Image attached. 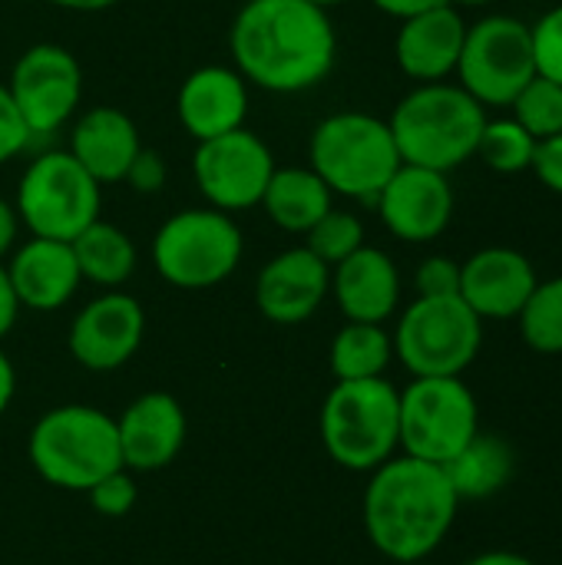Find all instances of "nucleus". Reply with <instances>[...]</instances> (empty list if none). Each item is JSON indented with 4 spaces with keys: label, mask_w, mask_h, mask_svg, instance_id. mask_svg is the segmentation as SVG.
Instances as JSON below:
<instances>
[{
    "label": "nucleus",
    "mask_w": 562,
    "mask_h": 565,
    "mask_svg": "<svg viewBox=\"0 0 562 565\" xmlns=\"http://www.w3.org/2000/svg\"><path fill=\"white\" fill-rule=\"evenodd\" d=\"M232 63L268 93H305L328 79L338 36L328 10L308 0H245L229 30Z\"/></svg>",
    "instance_id": "obj_1"
},
{
    "label": "nucleus",
    "mask_w": 562,
    "mask_h": 565,
    "mask_svg": "<svg viewBox=\"0 0 562 565\" xmlns=\"http://www.w3.org/2000/svg\"><path fill=\"white\" fill-rule=\"evenodd\" d=\"M460 510L444 467L394 454L371 470L361 520L371 546L391 563H424L450 533Z\"/></svg>",
    "instance_id": "obj_2"
},
{
    "label": "nucleus",
    "mask_w": 562,
    "mask_h": 565,
    "mask_svg": "<svg viewBox=\"0 0 562 565\" xmlns=\"http://www.w3.org/2000/svg\"><path fill=\"white\" fill-rule=\"evenodd\" d=\"M401 162L450 172L477 156L487 109L457 83H417L388 119Z\"/></svg>",
    "instance_id": "obj_3"
},
{
    "label": "nucleus",
    "mask_w": 562,
    "mask_h": 565,
    "mask_svg": "<svg viewBox=\"0 0 562 565\" xmlns=\"http://www.w3.org/2000/svg\"><path fill=\"white\" fill-rule=\"evenodd\" d=\"M321 444L344 470H378L401 450V391L388 377L338 381L321 407Z\"/></svg>",
    "instance_id": "obj_4"
},
{
    "label": "nucleus",
    "mask_w": 562,
    "mask_h": 565,
    "mask_svg": "<svg viewBox=\"0 0 562 565\" xmlns=\"http://www.w3.org/2000/svg\"><path fill=\"white\" fill-rule=\"evenodd\" d=\"M33 470L60 490H89L106 473L123 470L116 420L86 404L46 411L26 444Z\"/></svg>",
    "instance_id": "obj_5"
},
{
    "label": "nucleus",
    "mask_w": 562,
    "mask_h": 565,
    "mask_svg": "<svg viewBox=\"0 0 562 565\" xmlns=\"http://www.w3.org/2000/svg\"><path fill=\"white\" fill-rule=\"evenodd\" d=\"M308 166L335 195L374 202L401 169V152L388 119L371 113H335L321 119L308 142Z\"/></svg>",
    "instance_id": "obj_6"
},
{
    "label": "nucleus",
    "mask_w": 562,
    "mask_h": 565,
    "mask_svg": "<svg viewBox=\"0 0 562 565\" xmlns=\"http://www.w3.org/2000/svg\"><path fill=\"white\" fill-rule=\"evenodd\" d=\"M242 252L245 238L238 222L212 205L169 215L149 248L159 278L185 291L222 285L238 268Z\"/></svg>",
    "instance_id": "obj_7"
},
{
    "label": "nucleus",
    "mask_w": 562,
    "mask_h": 565,
    "mask_svg": "<svg viewBox=\"0 0 562 565\" xmlns=\"http://www.w3.org/2000/svg\"><path fill=\"white\" fill-rule=\"evenodd\" d=\"M99 189L103 185L66 149H50L23 169L13 209L33 238L73 242L99 218Z\"/></svg>",
    "instance_id": "obj_8"
},
{
    "label": "nucleus",
    "mask_w": 562,
    "mask_h": 565,
    "mask_svg": "<svg viewBox=\"0 0 562 565\" xmlns=\"http://www.w3.org/2000/svg\"><path fill=\"white\" fill-rule=\"evenodd\" d=\"M394 358L414 377H460L480 354L484 321L460 295L414 298L391 334Z\"/></svg>",
    "instance_id": "obj_9"
},
{
    "label": "nucleus",
    "mask_w": 562,
    "mask_h": 565,
    "mask_svg": "<svg viewBox=\"0 0 562 565\" xmlns=\"http://www.w3.org/2000/svg\"><path fill=\"white\" fill-rule=\"evenodd\" d=\"M480 434V407L460 377H414L401 391V450L444 467Z\"/></svg>",
    "instance_id": "obj_10"
},
{
    "label": "nucleus",
    "mask_w": 562,
    "mask_h": 565,
    "mask_svg": "<svg viewBox=\"0 0 562 565\" xmlns=\"http://www.w3.org/2000/svg\"><path fill=\"white\" fill-rule=\"evenodd\" d=\"M533 76H537V60H533L530 23L507 13H494L467 26L457 79L484 109L510 106Z\"/></svg>",
    "instance_id": "obj_11"
},
{
    "label": "nucleus",
    "mask_w": 562,
    "mask_h": 565,
    "mask_svg": "<svg viewBox=\"0 0 562 565\" xmlns=\"http://www.w3.org/2000/svg\"><path fill=\"white\" fill-rule=\"evenodd\" d=\"M275 169L278 166L268 142L245 126L199 142L192 156V175L199 192L212 209L229 215L262 205Z\"/></svg>",
    "instance_id": "obj_12"
},
{
    "label": "nucleus",
    "mask_w": 562,
    "mask_h": 565,
    "mask_svg": "<svg viewBox=\"0 0 562 565\" xmlns=\"http://www.w3.org/2000/svg\"><path fill=\"white\" fill-rule=\"evenodd\" d=\"M7 89L30 129V136L56 132L83 99V66L56 43H33L10 70Z\"/></svg>",
    "instance_id": "obj_13"
},
{
    "label": "nucleus",
    "mask_w": 562,
    "mask_h": 565,
    "mask_svg": "<svg viewBox=\"0 0 562 565\" xmlns=\"http://www.w3.org/2000/svg\"><path fill=\"white\" fill-rule=\"evenodd\" d=\"M146 311L126 291H106L93 298L70 324V354L86 371H116L123 367L142 344Z\"/></svg>",
    "instance_id": "obj_14"
},
{
    "label": "nucleus",
    "mask_w": 562,
    "mask_h": 565,
    "mask_svg": "<svg viewBox=\"0 0 562 565\" xmlns=\"http://www.w3.org/2000/svg\"><path fill=\"white\" fill-rule=\"evenodd\" d=\"M374 205L394 238L421 245V242H434L450 225L454 189L447 182V172L401 162V169L378 192Z\"/></svg>",
    "instance_id": "obj_15"
},
{
    "label": "nucleus",
    "mask_w": 562,
    "mask_h": 565,
    "mask_svg": "<svg viewBox=\"0 0 562 565\" xmlns=\"http://www.w3.org/2000/svg\"><path fill=\"white\" fill-rule=\"evenodd\" d=\"M530 258L517 248H480L460 262V298L480 321H510L537 288Z\"/></svg>",
    "instance_id": "obj_16"
},
{
    "label": "nucleus",
    "mask_w": 562,
    "mask_h": 565,
    "mask_svg": "<svg viewBox=\"0 0 562 565\" xmlns=\"http://www.w3.org/2000/svg\"><path fill=\"white\" fill-rule=\"evenodd\" d=\"M331 295V268L305 245L275 255L255 278V305L275 324L308 321Z\"/></svg>",
    "instance_id": "obj_17"
},
{
    "label": "nucleus",
    "mask_w": 562,
    "mask_h": 565,
    "mask_svg": "<svg viewBox=\"0 0 562 565\" xmlns=\"http://www.w3.org/2000/svg\"><path fill=\"white\" fill-rule=\"evenodd\" d=\"M185 411L172 394L152 391L136 397L116 420L123 467L136 473H156L169 467L185 447Z\"/></svg>",
    "instance_id": "obj_18"
},
{
    "label": "nucleus",
    "mask_w": 562,
    "mask_h": 565,
    "mask_svg": "<svg viewBox=\"0 0 562 565\" xmlns=\"http://www.w3.org/2000/svg\"><path fill=\"white\" fill-rule=\"evenodd\" d=\"M176 116L195 142L242 129L248 116V83L235 66H199L179 86Z\"/></svg>",
    "instance_id": "obj_19"
},
{
    "label": "nucleus",
    "mask_w": 562,
    "mask_h": 565,
    "mask_svg": "<svg viewBox=\"0 0 562 565\" xmlns=\"http://www.w3.org/2000/svg\"><path fill=\"white\" fill-rule=\"evenodd\" d=\"M467 40V23L457 7L441 3L424 13L401 20L394 56L397 66L417 83H441L457 73L460 50Z\"/></svg>",
    "instance_id": "obj_20"
},
{
    "label": "nucleus",
    "mask_w": 562,
    "mask_h": 565,
    "mask_svg": "<svg viewBox=\"0 0 562 565\" xmlns=\"http://www.w3.org/2000/svg\"><path fill=\"white\" fill-rule=\"evenodd\" d=\"M331 295L348 321L384 324L401 301V271L388 252L361 245L331 268Z\"/></svg>",
    "instance_id": "obj_21"
},
{
    "label": "nucleus",
    "mask_w": 562,
    "mask_h": 565,
    "mask_svg": "<svg viewBox=\"0 0 562 565\" xmlns=\"http://www.w3.org/2000/svg\"><path fill=\"white\" fill-rule=\"evenodd\" d=\"M7 275L20 308L30 311L63 308L83 281L73 245L56 238H30L20 245L7 262Z\"/></svg>",
    "instance_id": "obj_22"
},
{
    "label": "nucleus",
    "mask_w": 562,
    "mask_h": 565,
    "mask_svg": "<svg viewBox=\"0 0 562 565\" xmlns=\"http://www.w3.org/2000/svg\"><path fill=\"white\" fill-rule=\"evenodd\" d=\"M66 152L99 185H109V182H126L129 166L142 152V139L129 113L116 106H93L76 119Z\"/></svg>",
    "instance_id": "obj_23"
},
{
    "label": "nucleus",
    "mask_w": 562,
    "mask_h": 565,
    "mask_svg": "<svg viewBox=\"0 0 562 565\" xmlns=\"http://www.w3.org/2000/svg\"><path fill=\"white\" fill-rule=\"evenodd\" d=\"M331 199L335 192L311 166H288L272 172L268 189L262 195V209L282 232L305 235L321 215L335 209Z\"/></svg>",
    "instance_id": "obj_24"
},
{
    "label": "nucleus",
    "mask_w": 562,
    "mask_h": 565,
    "mask_svg": "<svg viewBox=\"0 0 562 565\" xmlns=\"http://www.w3.org/2000/svg\"><path fill=\"white\" fill-rule=\"evenodd\" d=\"M444 473L454 487V493L464 500H490L497 497L517 473V454L513 447L497 434H477L454 460L444 463Z\"/></svg>",
    "instance_id": "obj_25"
},
{
    "label": "nucleus",
    "mask_w": 562,
    "mask_h": 565,
    "mask_svg": "<svg viewBox=\"0 0 562 565\" xmlns=\"http://www.w3.org/2000/svg\"><path fill=\"white\" fill-rule=\"evenodd\" d=\"M70 245H73L83 281H93V285L113 291V288L126 285L136 271V245L119 225L96 218Z\"/></svg>",
    "instance_id": "obj_26"
},
{
    "label": "nucleus",
    "mask_w": 562,
    "mask_h": 565,
    "mask_svg": "<svg viewBox=\"0 0 562 565\" xmlns=\"http://www.w3.org/2000/svg\"><path fill=\"white\" fill-rule=\"evenodd\" d=\"M394 358V341L384 324L348 321L331 341V371L338 381H368L384 377Z\"/></svg>",
    "instance_id": "obj_27"
},
{
    "label": "nucleus",
    "mask_w": 562,
    "mask_h": 565,
    "mask_svg": "<svg viewBox=\"0 0 562 565\" xmlns=\"http://www.w3.org/2000/svg\"><path fill=\"white\" fill-rule=\"evenodd\" d=\"M517 321L523 341L537 354H562V275L537 281Z\"/></svg>",
    "instance_id": "obj_28"
},
{
    "label": "nucleus",
    "mask_w": 562,
    "mask_h": 565,
    "mask_svg": "<svg viewBox=\"0 0 562 565\" xmlns=\"http://www.w3.org/2000/svg\"><path fill=\"white\" fill-rule=\"evenodd\" d=\"M533 152H537V139L513 116L487 119L480 142H477V156L500 175L527 172L533 166Z\"/></svg>",
    "instance_id": "obj_29"
},
{
    "label": "nucleus",
    "mask_w": 562,
    "mask_h": 565,
    "mask_svg": "<svg viewBox=\"0 0 562 565\" xmlns=\"http://www.w3.org/2000/svg\"><path fill=\"white\" fill-rule=\"evenodd\" d=\"M510 109H513V119L533 139H547V136L562 132V86L540 73L517 93Z\"/></svg>",
    "instance_id": "obj_30"
},
{
    "label": "nucleus",
    "mask_w": 562,
    "mask_h": 565,
    "mask_svg": "<svg viewBox=\"0 0 562 565\" xmlns=\"http://www.w3.org/2000/svg\"><path fill=\"white\" fill-rule=\"evenodd\" d=\"M361 245H364V225L354 212H344V209H331L305 232V248L318 255L328 268L354 255Z\"/></svg>",
    "instance_id": "obj_31"
},
{
    "label": "nucleus",
    "mask_w": 562,
    "mask_h": 565,
    "mask_svg": "<svg viewBox=\"0 0 562 565\" xmlns=\"http://www.w3.org/2000/svg\"><path fill=\"white\" fill-rule=\"evenodd\" d=\"M530 36H533L537 73L562 86V3H556L553 10H547L530 26Z\"/></svg>",
    "instance_id": "obj_32"
},
{
    "label": "nucleus",
    "mask_w": 562,
    "mask_h": 565,
    "mask_svg": "<svg viewBox=\"0 0 562 565\" xmlns=\"http://www.w3.org/2000/svg\"><path fill=\"white\" fill-rule=\"evenodd\" d=\"M89 503L99 516H109V520H119L126 516L132 507H136V480L129 477V470H113L106 473L99 483H93L89 490Z\"/></svg>",
    "instance_id": "obj_33"
},
{
    "label": "nucleus",
    "mask_w": 562,
    "mask_h": 565,
    "mask_svg": "<svg viewBox=\"0 0 562 565\" xmlns=\"http://www.w3.org/2000/svg\"><path fill=\"white\" fill-rule=\"evenodd\" d=\"M417 298H450L460 295V262L447 258V255H431L421 262L417 275Z\"/></svg>",
    "instance_id": "obj_34"
},
{
    "label": "nucleus",
    "mask_w": 562,
    "mask_h": 565,
    "mask_svg": "<svg viewBox=\"0 0 562 565\" xmlns=\"http://www.w3.org/2000/svg\"><path fill=\"white\" fill-rule=\"evenodd\" d=\"M30 139L33 136H30V129H26L17 103H13L7 83H0V166L10 162L13 156H20L30 146Z\"/></svg>",
    "instance_id": "obj_35"
},
{
    "label": "nucleus",
    "mask_w": 562,
    "mask_h": 565,
    "mask_svg": "<svg viewBox=\"0 0 562 565\" xmlns=\"http://www.w3.org/2000/svg\"><path fill=\"white\" fill-rule=\"evenodd\" d=\"M530 172H537V179L550 192L562 195V132L547 136V139H537V152H533Z\"/></svg>",
    "instance_id": "obj_36"
},
{
    "label": "nucleus",
    "mask_w": 562,
    "mask_h": 565,
    "mask_svg": "<svg viewBox=\"0 0 562 565\" xmlns=\"http://www.w3.org/2000/svg\"><path fill=\"white\" fill-rule=\"evenodd\" d=\"M126 182H129L136 192H159V189L166 185V162H162L152 149H142V152L136 156V162L129 166Z\"/></svg>",
    "instance_id": "obj_37"
},
{
    "label": "nucleus",
    "mask_w": 562,
    "mask_h": 565,
    "mask_svg": "<svg viewBox=\"0 0 562 565\" xmlns=\"http://www.w3.org/2000/svg\"><path fill=\"white\" fill-rule=\"evenodd\" d=\"M17 315H20V301H17V295H13V285H10V275H7V265L0 262V341L13 331Z\"/></svg>",
    "instance_id": "obj_38"
},
{
    "label": "nucleus",
    "mask_w": 562,
    "mask_h": 565,
    "mask_svg": "<svg viewBox=\"0 0 562 565\" xmlns=\"http://www.w3.org/2000/svg\"><path fill=\"white\" fill-rule=\"evenodd\" d=\"M371 3H374L378 10L397 17V20H407V17H414V13H424V10L441 7V3H447V0H371Z\"/></svg>",
    "instance_id": "obj_39"
},
{
    "label": "nucleus",
    "mask_w": 562,
    "mask_h": 565,
    "mask_svg": "<svg viewBox=\"0 0 562 565\" xmlns=\"http://www.w3.org/2000/svg\"><path fill=\"white\" fill-rule=\"evenodd\" d=\"M17 232H20L17 209H13V202H7V199L0 195V262H3V255L13 248V242H17Z\"/></svg>",
    "instance_id": "obj_40"
},
{
    "label": "nucleus",
    "mask_w": 562,
    "mask_h": 565,
    "mask_svg": "<svg viewBox=\"0 0 562 565\" xmlns=\"http://www.w3.org/2000/svg\"><path fill=\"white\" fill-rule=\"evenodd\" d=\"M13 391H17V374H13L10 358L0 351V417H3V411L10 407V401H13Z\"/></svg>",
    "instance_id": "obj_41"
},
{
    "label": "nucleus",
    "mask_w": 562,
    "mask_h": 565,
    "mask_svg": "<svg viewBox=\"0 0 562 565\" xmlns=\"http://www.w3.org/2000/svg\"><path fill=\"white\" fill-rule=\"evenodd\" d=\"M464 565H537L533 559L520 556V553H507V550H497V553H480L474 556L470 563Z\"/></svg>",
    "instance_id": "obj_42"
},
{
    "label": "nucleus",
    "mask_w": 562,
    "mask_h": 565,
    "mask_svg": "<svg viewBox=\"0 0 562 565\" xmlns=\"http://www.w3.org/2000/svg\"><path fill=\"white\" fill-rule=\"evenodd\" d=\"M60 10H73V13H99V10H109L116 7L119 0H46Z\"/></svg>",
    "instance_id": "obj_43"
},
{
    "label": "nucleus",
    "mask_w": 562,
    "mask_h": 565,
    "mask_svg": "<svg viewBox=\"0 0 562 565\" xmlns=\"http://www.w3.org/2000/svg\"><path fill=\"white\" fill-rule=\"evenodd\" d=\"M447 3L460 10V7H484V3H494V0H447Z\"/></svg>",
    "instance_id": "obj_44"
},
{
    "label": "nucleus",
    "mask_w": 562,
    "mask_h": 565,
    "mask_svg": "<svg viewBox=\"0 0 562 565\" xmlns=\"http://www.w3.org/2000/svg\"><path fill=\"white\" fill-rule=\"evenodd\" d=\"M308 3H315V7H321V10H331V7H338V3H348V0H308Z\"/></svg>",
    "instance_id": "obj_45"
},
{
    "label": "nucleus",
    "mask_w": 562,
    "mask_h": 565,
    "mask_svg": "<svg viewBox=\"0 0 562 565\" xmlns=\"http://www.w3.org/2000/svg\"><path fill=\"white\" fill-rule=\"evenodd\" d=\"M407 565H424V563H407Z\"/></svg>",
    "instance_id": "obj_46"
}]
</instances>
